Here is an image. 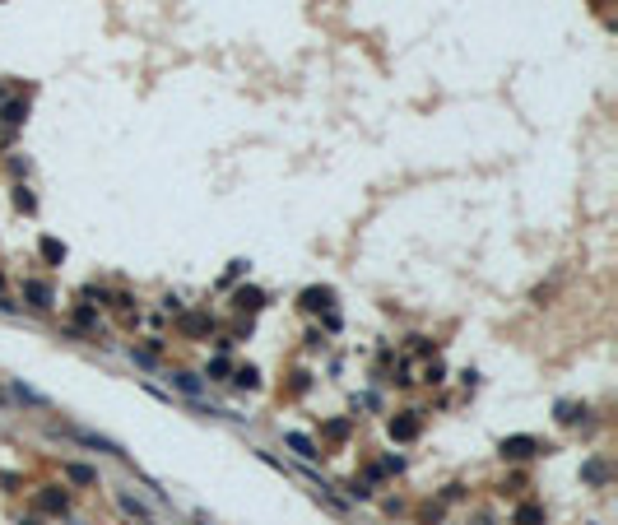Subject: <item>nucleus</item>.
<instances>
[{"mask_svg":"<svg viewBox=\"0 0 618 525\" xmlns=\"http://www.w3.org/2000/svg\"><path fill=\"white\" fill-rule=\"evenodd\" d=\"M581 414H586V409H581V404H572V400H562V404H558V418H562V423H576Z\"/></svg>","mask_w":618,"mask_h":525,"instance_id":"obj_11","label":"nucleus"},{"mask_svg":"<svg viewBox=\"0 0 618 525\" xmlns=\"http://www.w3.org/2000/svg\"><path fill=\"white\" fill-rule=\"evenodd\" d=\"M540 521H544V512H540V507H530V502L516 512V525H540Z\"/></svg>","mask_w":618,"mask_h":525,"instance_id":"obj_10","label":"nucleus"},{"mask_svg":"<svg viewBox=\"0 0 618 525\" xmlns=\"http://www.w3.org/2000/svg\"><path fill=\"white\" fill-rule=\"evenodd\" d=\"M260 302H265V298H260V289H242V293H237V307H251V312H256Z\"/></svg>","mask_w":618,"mask_h":525,"instance_id":"obj_12","label":"nucleus"},{"mask_svg":"<svg viewBox=\"0 0 618 525\" xmlns=\"http://www.w3.org/2000/svg\"><path fill=\"white\" fill-rule=\"evenodd\" d=\"M14 395H19V400H28V404H47V395L28 391V386H14Z\"/></svg>","mask_w":618,"mask_h":525,"instance_id":"obj_18","label":"nucleus"},{"mask_svg":"<svg viewBox=\"0 0 618 525\" xmlns=\"http://www.w3.org/2000/svg\"><path fill=\"white\" fill-rule=\"evenodd\" d=\"M0 284H5V274H0Z\"/></svg>","mask_w":618,"mask_h":525,"instance_id":"obj_19","label":"nucleus"},{"mask_svg":"<svg viewBox=\"0 0 618 525\" xmlns=\"http://www.w3.org/2000/svg\"><path fill=\"white\" fill-rule=\"evenodd\" d=\"M535 451H540L535 437H502V456L507 460H526V456H535Z\"/></svg>","mask_w":618,"mask_h":525,"instance_id":"obj_1","label":"nucleus"},{"mask_svg":"<svg viewBox=\"0 0 618 525\" xmlns=\"http://www.w3.org/2000/svg\"><path fill=\"white\" fill-rule=\"evenodd\" d=\"M330 302H335V289H307L303 293V307H312V312H326Z\"/></svg>","mask_w":618,"mask_h":525,"instance_id":"obj_5","label":"nucleus"},{"mask_svg":"<svg viewBox=\"0 0 618 525\" xmlns=\"http://www.w3.org/2000/svg\"><path fill=\"white\" fill-rule=\"evenodd\" d=\"M0 116H5V121H10V126H19L23 116H28V107H23V102H10V107H5V112H0Z\"/></svg>","mask_w":618,"mask_h":525,"instance_id":"obj_15","label":"nucleus"},{"mask_svg":"<svg viewBox=\"0 0 618 525\" xmlns=\"http://www.w3.org/2000/svg\"><path fill=\"white\" fill-rule=\"evenodd\" d=\"M37 251H42V260H52V265H61V260H66V242H56V237H42V246H37Z\"/></svg>","mask_w":618,"mask_h":525,"instance_id":"obj_7","label":"nucleus"},{"mask_svg":"<svg viewBox=\"0 0 618 525\" xmlns=\"http://www.w3.org/2000/svg\"><path fill=\"white\" fill-rule=\"evenodd\" d=\"M66 474H70L75 483H93V479H98V474H93L89 465H66Z\"/></svg>","mask_w":618,"mask_h":525,"instance_id":"obj_13","label":"nucleus"},{"mask_svg":"<svg viewBox=\"0 0 618 525\" xmlns=\"http://www.w3.org/2000/svg\"><path fill=\"white\" fill-rule=\"evenodd\" d=\"M37 507H42V512H66V488H42L37 493Z\"/></svg>","mask_w":618,"mask_h":525,"instance_id":"obj_6","label":"nucleus"},{"mask_svg":"<svg viewBox=\"0 0 618 525\" xmlns=\"http://www.w3.org/2000/svg\"><path fill=\"white\" fill-rule=\"evenodd\" d=\"M237 386H260V372L256 368H242V372H237Z\"/></svg>","mask_w":618,"mask_h":525,"instance_id":"obj_17","label":"nucleus"},{"mask_svg":"<svg viewBox=\"0 0 618 525\" xmlns=\"http://www.w3.org/2000/svg\"><path fill=\"white\" fill-rule=\"evenodd\" d=\"M181 330H191V335H205V330H210V321H205V316H186V321H181Z\"/></svg>","mask_w":618,"mask_h":525,"instance_id":"obj_16","label":"nucleus"},{"mask_svg":"<svg viewBox=\"0 0 618 525\" xmlns=\"http://www.w3.org/2000/svg\"><path fill=\"white\" fill-rule=\"evenodd\" d=\"M391 437H395V442H409V437H418V418H414V414H400V418H391Z\"/></svg>","mask_w":618,"mask_h":525,"instance_id":"obj_4","label":"nucleus"},{"mask_svg":"<svg viewBox=\"0 0 618 525\" xmlns=\"http://www.w3.org/2000/svg\"><path fill=\"white\" fill-rule=\"evenodd\" d=\"M116 502H121V507H126V512L135 516V521H145V525H149V521H154V512H149V507H145V502H140L135 493H126V488H121V493H116Z\"/></svg>","mask_w":618,"mask_h":525,"instance_id":"obj_3","label":"nucleus"},{"mask_svg":"<svg viewBox=\"0 0 618 525\" xmlns=\"http://www.w3.org/2000/svg\"><path fill=\"white\" fill-rule=\"evenodd\" d=\"M284 442H289V447L298 451V456H303V460H316V447H312V437H303V433H289V437H284Z\"/></svg>","mask_w":618,"mask_h":525,"instance_id":"obj_8","label":"nucleus"},{"mask_svg":"<svg viewBox=\"0 0 618 525\" xmlns=\"http://www.w3.org/2000/svg\"><path fill=\"white\" fill-rule=\"evenodd\" d=\"M14 205H19L23 214H33V210H37V200L28 195V186H19V191H14Z\"/></svg>","mask_w":618,"mask_h":525,"instance_id":"obj_14","label":"nucleus"},{"mask_svg":"<svg viewBox=\"0 0 618 525\" xmlns=\"http://www.w3.org/2000/svg\"><path fill=\"white\" fill-rule=\"evenodd\" d=\"M23 298H28V307H52V284L28 279V284H23Z\"/></svg>","mask_w":618,"mask_h":525,"instance_id":"obj_2","label":"nucleus"},{"mask_svg":"<svg viewBox=\"0 0 618 525\" xmlns=\"http://www.w3.org/2000/svg\"><path fill=\"white\" fill-rule=\"evenodd\" d=\"M172 386L186 395H200V377H191V372H172Z\"/></svg>","mask_w":618,"mask_h":525,"instance_id":"obj_9","label":"nucleus"}]
</instances>
